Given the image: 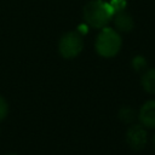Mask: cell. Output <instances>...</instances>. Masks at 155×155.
Masks as SVG:
<instances>
[{"mask_svg": "<svg viewBox=\"0 0 155 155\" xmlns=\"http://www.w3.org/2000/svg\"><path fill=\"white\" fill-rule=\"evenodd\" d=\"M8 155H15V154H8Z\"/></svg>", "mask_w": 155, "mask_h": 155, "instance_id": "13", "label": "cell"}, {"mask_svg": "<svg viewBox=\"0 0 155 155\" xmlns=\"http://www.w3.org/2000/svg\"><path fill=\"white\" fill-rule=\"evenodd\" d=\"M140 124L148 128H155V101L145 102L138 113Z\"/></svg>", "mask_w": 155, "mask_h": 155, "instance_id": "5", "label": "cell"}, {"mask_svg": "<svg viewBox=\"0 0 155 155\" xmlns=\"http://www.w3.org/2000/svg\"><path fill=\"white\" fill-rule=\"evenodd\" d=\"M7 113H8V104L6 99L2 96H0V121H2L7 116Z\"/></svg>", "mask_w": 155, "mask_h": 155, "instance_id": "11", "label": "cell"}, {"mask_svg": "<svg viewBox=\"0 0 155 155\" xmlns=\"http://www.w3.org/2000/svg\"><path fill=\"white\" fill-rule=\"evenodd\" d=\"M121 45H122V39L120 34L115 29L109 27L102 28L94 42L97 53L104 58H111L116 56L121 48Z\"/></svg>", "mask_w": 155, "mask_h": 155, "instance_id": "2", "label": "cell"}, {"mask_svg": "<svg viewBox=\"0 0 155 155\" xmlns=\"http://www.w3.org/2000/svg\"><path fill=\"white\" fill-rule=\"evenodd\" d=\"M82 16L87 25L102 29L110 22L111 17L114 16V10L109 2L103 0H92L84 6Z\"/></svg>", "mask_w": 155, "mask_h": 155, "instance_id": "1", "label": "cell"}, {"mask_svg": "<svg viewBox=\"0 0 155 155\" xmlns=\"http://www.w3.org/2000/svg\"><path fill=\"white\" fill-rule=\"evenodd\" d=\"M84 48V40L78 31H68L59 39L58 51L59 54L67 59L74 58L80 54Z\"/></svg>", "mask_w": 155, "mask_h": 155, "instance_id": "3", "label": "cell"}, {"mask_svg": "<svg viewBox=\"0 0 155 155\" xmlns=\"http://www.w3.org/2000/svg\"><path fill=\"white\" fill-rule=\"evenodd\" d=\"M109 4H110V6H111V8L114 10V13L120 12V11H125L126 0H111Z\"/></svg>", "mask_w": 155, "mask_h": 155, "instance_id": "10", "label": "cell"}, {"mask_svg": "<svg viewBox=\"0 0 155 155\" xmlns=\"http://www.w3.org/2000/svg\"><path fill=\"white\" fill-rule=\"evenodd\" d=\"M140 84H142V87L144 88L145 92L155 94V68L147 70L142 75Z\"/></svg>", "mask_w": 155, "mask_h": 155, "instance_id": "7", "label": "cell"}, {"mask_svg": "<svg viewBox=\"0 0 155 155\" xmlns=\"http://www.w3.org/2000/svg\"><path fill=\"white\" fill-rule=\"evenodd\" d=\"M154 148H155V136H154Z\"/></svg>", "mask_w": 155, "mask_h": 155, "instance_id": "12", "label": "cell"}, {"mask_svg": "<svg viewBox=\"0 0 155 155\" xmlns=\"http://www.w3.org/2000/svg\"><path fill=\"white\" fill-rule=\"evenodd\" d=\"M145 65H147V61H145L144 57H142V56H137V57H134L133 61H132V67H133V69L137 70V71L143 70V69L145 68Z\"/></svg>", "mask_w": 155, "mask_h": 155, "instance_id": "9", "label": "cell"}, {"mask_svg": "<svg viewBox=\"0 0 155 155\" xmlns=\"http://www.w3.org/2000/svg\"><path fill=\"white\" fill-rule=\"evenodd\" d=\"M115 17H114V24L116 27V29L119 31H122V33H128L133 29L134 27V23H133V18L125 11H120V12H116L114 13Z\"/></svg>", "mask_w": 155, "mask_h": 155, "instance_id": "6", "label": "cell"}, {"mask_svg": "<svg viewBox=\"0 0 155 155\" xmlns=\"http://www.w3.org/2000/svg\"><path fill=\"white\" fill-rule=\"evenodd\" d=\"M148 140V134L143 125H132L126 132V142L133 150H142Z\"/></svg>", "mask_w": 155, "mask_h": 155, "instance_id": "4", "label": "cell"}, {"mask_svg": "<svg viewBox=\"0 0 155 155\" xmlns=\"http://www.w3.org/2000/svg\"><path fill=\"white\" fill-rule=\"evenodd\" d=\"M119 117L124 122H132L136 117V114L132 108H122L119 111Z\"/></svg>", "mask_w": 155, "mask_h": 155, "instance_id": "8", "label": "cell"}]
</instances>
